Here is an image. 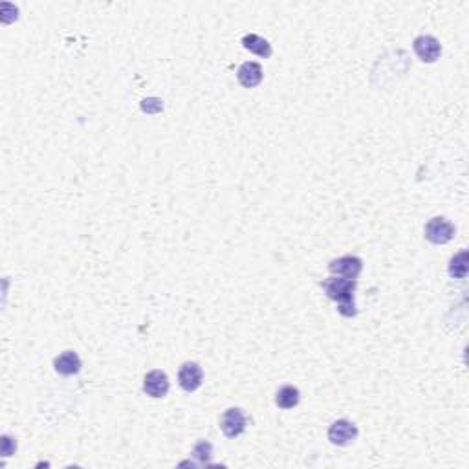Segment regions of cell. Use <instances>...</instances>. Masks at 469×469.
<instances>
[{"instance_id": "cell-13", "label": "cell", "mask_w": 469, "mask_h": 469, "mask_svg": "<svg viewBox=\"0 0 469 469\" xmlns=\"http://www.w3.org/2000/svg\"><path fill=\"white\" fill-rule=\"evenodd\" d=\"M468 273V251H460L451 259L449 264V275L454 279H464Z\"/></svg>"}, {"instance_id": "cell-14", "label": "cell", "mask_w": 469, "mask_h": 469, "mask_svg": "<svg viewBox=\"0 0 469 469\" xmlns=\"http://www.w3.org/2000/svg\"><path fill=\"white\" fill-rule=\"evenodd\" d=\"M15 447H17L15 444L11 445L10 436H4V438H2V453H4V457H10V454L15 451Z\"/></svg>"}, {"instance_id": "cell-4", "label": "cell", "mask_w": 469, "mask_h": 469, "mask_svg": "<svg viewBox=\"0 0 469 469\" xmlns=\"http://www.w3.org/2000/svg\"><path fill=\"white\" fill-rule=\"evenodd\" d=\"M220 429H222V433H224L228 438H237V436H240L246 429L244 413L237 407L228 409V411L222 414V418H220Z\"/></svg>"}, {"instance_id": "cell-7", "label": "cell", "mask_w": 469, "mask_h": 469, "mask_svg": "<svg viewBox=\"0 0 469 469\" xmlns=\"http://www.w3.org/2000/svg\"><path fill=\"white\" fill-rule=\"evenodd\" d=\"M414 53L422 59L423 62H434L442 53V44L438 39H434L431 35H420L414 39L413 42Z\"/></svg>"}, {"instance_id": "cell-5", "label": "cell", "mask_w": 469, "mask_h": 469, "mask_svg": "<svg viewBox=\"0 0 469 469\" xmlns=\"http://www.w3.org/2000/svg\"><path fill=\"white\" fill-rule=\"evenodd\" d=\"M178 382L180 387L187 391V393H194L196 389H200L202 382H204V373L198 363L187 361L184 363L178 370Z\"/></svg>"}, {"instance_id": "cell-11", "label": "cell", "mask_w": 469, "mask_h": 469, "mask_svg": "<svg viewBox=\"0 0 469 469\" xmlns=\"http://www.w3.org/2000/svg\"><path fill=\"white\" fill-rule=\"evenodd\" d=\"M242 46H244L246 50H250L251 53H257V56L260 57L271 56L270 42L266 41V39H262V37L255 35V33H248V35H244V39H242Z\"/></svg>"}, {"instance_id": "cell-6", "label": "cell", "mask_w": 469, "mask_h": 469, "mask_svg": "<svg viewBox=\"0 0 469 469\" xmlns=\"http://www.w3.org/2000/svg\"><path fill=\"white\" fill-rule=\"evenodd\" d=\"M357 438V427L348 420H337L328 429V440L334 445H348Z\"/></svg>"}, {"instance_id": "cell-8", "label": "cell", "mask_w": 469, "mask_h": 469, "mask_svg": "<svg viewBox=\"0 0 469 469\" xmlns=\"http://www.w3.org/2000/svg\"><path fill=\"white\" fill-rule=\"evenodd\" d=\"M143 391L151 398H164L169 393V377L162 370H151L143 380Z\"/></svg>"}, {"instance_id": "cell-2", "label": "cell", "mask_w": 469, "mask_h": 469, "mask_svg": "<svg viewBox=\"0 0 469 469\" xmlns=\"http://www.w3.org/2000/svg\"><path fill=\"white\" fill-rule=\"evenodd\" d=\"M454 225L447 219L436 216L431 219L425 225V239L433 244H447L449 240L453 239Z\"/></svg>"}, {"instance_id": "cell-12", "label": "cell", "mask_w": 469, "mask_h": 469, "mask_svg": "<svg viewBox=\"0 0 469 469\" xmlns=\"http://www.w3.org/2000/svg\"><path fill=\"white\" fill-rule=\"evenodd\" d=\"M299 400H301L299 389L291 387V385L279 389V393L275 396V403L281 409H293L299 403Z\"/></svg>"}, {"instance_id": "cell-3", "label": "cell", "mask_w": 469, "mask_h": 469, "mask_svg": "<svg viewBox=\"0 0 469 469\" xmlns=\"http://www.w3.org/2000/svg\"><path fill=\"white\" fill-rule=\"evenodd\" d=\"M361 270H363L361 259H357V257L352 255L332 260L330 264H328V271H330L332 275L345 277V279H354V281H356L357 275L361 273Z\"/></svg>"}, {"instance_id": "cell-9", "label": "cell", "mask_w": 469, "mask_h": 469, "mask_svg": "<svg viewBox=\"0 0 469 469\" xmlns=\"http://www.w3.org/2000/svg\"><path fill=\"white\" fill-rule=\"evenodd\" d=\"M237 79L244 88H255L262 81V67L259 62H244L237 70Z\"/></svg>"}, {"instance_id": "cell-10", "label": "cell", "mask_w": 469, "mask_h": 469, "mask_svg": "<svg viewBox=\"0 0 469 469\" xmlns=\"http://www.w3.org/2000/svg\"><path fill=\"white\" fill-rule=\"evenodd\" d=\"M53 367L61 376H71V374H77L81 370V359L74 350H67L62 352L61 356L56 357Z\"/></svg>"}, {"instance_id": "cell-1", "label": "cell", "mask_w": 469, "mask_h": 469, "mask_svg": "<svg viewBox=\"0 0 469 469\" xmlns=\"http://www.w3.org/2000/svg\"><path fill=\"white\" fill-rule=\"evenodd\" d=\"M323 290L330 297L332 301H337L339 312L345 317L356 316V305H354V291H356V281L345 279V277H330L323 281Z\"/></svg>"}]
</instances>
